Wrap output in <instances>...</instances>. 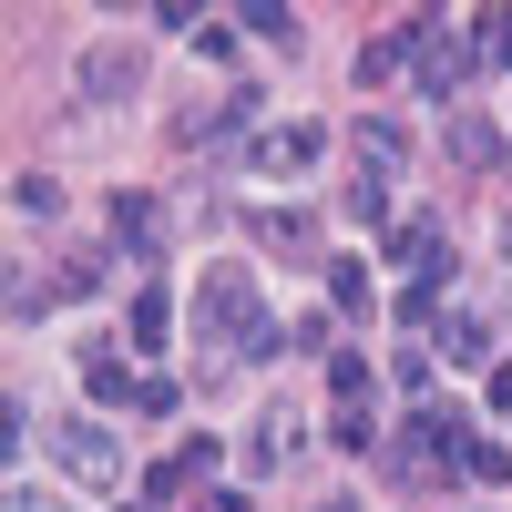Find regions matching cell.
<instances>
[{
	"mask_svg": "<svg viewBox=\"0 0 512 512\" xmlns=\"http://www.w3.org/2000/svg\"><path fill=\"white\" fill-rule=\"evenodd\" d=\"M492 52H482V21H410V72L431 82V103H451Z\"/></svg>",
	"mask_w": 512,
	"mask_h": 512,
	"instance_id": "obj_1",
	"label": "cell"
},
{
	"mask_svg": "<svg viewBox=\"0 0 512 512\" xmlns=\"http://www.w3.org/2000/svg\"><path fill=\"white\" fill-rule=\"evenodd\" d=\"M72 93L93 103V113L134 103V93H144V41H123V31H93V41H82V62H72Z\"/></svg>",
	"mask_w": 512,
	"mask_h": 512,
	"instance_id": "obj_2",
	"label": "cell"
},
{
	"mask_svg": "<svg viewBox=\"0 0 512 512\" xmlns=\"http://www.w3.org/2000/svg\"><path fill=\"white\" fill-rule=\"evenodd\" d=\"M52 451H62V472H72V482H103V492L123 482V441H113V420H103V410H62V420H52Z\"/></svg>",
	"mask_w": 512,
	"mask_h": 512,
	"instance_id": "obj_3",
	"label": "cell"
},
{
	"mask_svg": "<svg viewBox=\"0 0 512 512\" xmlns=\"http://www.w3.org/2000/svg\"><path fill=\"white\" fill-rule=\"evenodd\" d=\"M103 246H113V256H134V267H154V256L175 246L164 195H113V205H103Z\"/></svg>",
	"mask_w": 512,
	"mask_h": 512,
	"instance_id": "obj_4",
	"label": "cell"
},
{
	"mask_svg": "<svg viewBox=\"0 0 512 512\" xmlns=\"http://www.w3.org/2000/svg\"><path fill=\"white\" fill-rule=\"evenodd\" d=\"M318 154H328V134H318V123H267V134L246 144V164H256L267 185H297V175H308Z\"/></svg>",
	"mask_w": 512,
	"mask_h": 512,
	"instance_id": "obj_5",
	"label": "cell"
},
{
	"mask_svg": "<svg viewBox=\"0 0 512 512\" xmlns=\"http://www.w3.org/2000/svg\"><path fill=\"white\" fill-rule=\"evenodd\" d=\"M82 400H93V410H144L134 359H123V349H82Z\"/></svg>",
	"mask_w": 512,
	"mask_h": 512,
	"instance_id": "obj_6",
	"label": "cell"
},
{
	"mask_svg": "<svg viewBox=\"0 0 512 512\" xmlns=\"http://www.w3.org/2000/svg\"><path fill=\"white\" fill-rule=\"evenodd\" d=\"M297 441H308V420H297L287 400H267V410H256V431H246V472H277Z\"/></svg>",
	"mask_w": 512,
	"mask_h": 512,
	"instance_id": "obj_7",
	"label": "cell"
},
{
	"mask_svg": "<svg viewBox=\"0 0 512 512\" xmlns=\"http://www.w3.org/2000/svg\"><path fill=\"white\" fill-rule=\"evenodd\" d=\"M123 338H134V359H154L164 338H175V297H164V287H134V308H123Z\"/></svg>",
	"mask_w": 512,
	"mask_h": 512,
	"instance_id": "obj_8",
	"label": "cell"
},
{
	"mask_svg": "<svg viewBox=\"0 0 512 512\" xmlns=\"http://www.w3.org/2000/svg\"><path fill=\"white\" fill-rule=\"evenodd\" d=\"M338 216H349V226H369V236H390V175H379V164H359V175H349V195H338Z\"/></svg>",
	"mask_w": 512,
	"mask_h": 512,
	"instance_id": "obj_9",
	"label": "cell"
},
{
	"mask_svg": "<svg viewBox=\"0 0 512 512\" xmlns=\"http://www.w3.org/2000/svg\"><path fill=\"white\" fill-rule=\"evenodd\" d=\"M256 236H267L277 256H318V216L308 205H256Z\"/></svg>",
	"mask_w": 512,
	"mask_h": 512,
	"instance_id": "obj_10",
	"label": "cell"
},
{
	"mask_svg": "<svg viewBox=\"0 0 512 512\" xmlns=\"http://www.w3.org/2000/svg\"><path fill=\"white\" fill-rule=\"evenodd\" d=\"M349 72H359V93L400 82V72H410V31H379V41H359V62H349Z\"/></svg>",
	"mask_w": 512,
	"mask_h": 512,
	"instance_id": "obj_11",
	"label": "cell"
},
{
	"mask_svg": "<svg viewBox=\"0 0 512 512\" xmlns=\"http://www.w3.org/2000/svg\"><path fill=\"white\" fill-rule=\"evenodd\" d=\"M431 338H441V359H451V369H482V349H492V328H482L472 308H451V318H441Z\"/></svg>",
	"mask_w": 512,
	"mask_h": 512,
	"instance_id": "obj_12",
	"label": "cell"
},
{
	"mask_svg": "<svg viewBox=\"0 0 512 512\" xmlns=\"http://www.w3.org/2000/svg\"><path fill=\"white\" fill-rule=\"evenodd\" d=\"M451 154H461V164H482V175H492V164H502L512 144L492 134V113H451Z\"/></svg>",
	"mask_w": 512,
	"mask_h": 512,
	"instance_id": "obj_13",
	"label": "cell"
},
{
	"mask_svg": "<svg viewBox=\"0 0 512 512\" xmlns=\"http://www.w3.org/2000/svg\"><path fill=\"white\" fill-rule=\"evenodd\" d=\"M11 216L21 226H62V185L52 175H11Z\"/></svg>",
	"mask_w": 512,
	"mask_h": 512,
	"instance_id": "obj_14",
	"label": "cell"
},
{
	"mask_svg": "<svg viewBox=\"0 0 512 512\" xmlns=\"http://www.w3.org/2000/svg\"><path fill=\"white\" fill-rule=\"evenodd\" d=\"M328 308H338V318H369V267H359V256H338V267H328Z\"/></svg>",
	"mask_w": 512,
	"mask_h": 512,
	"instance_id": "obj_15",
	"label": "cell"
},
{
	"mask_svg": "<svg viewBox=\"0 0 512 512\" xmlns=\"http://www.w3.org/2000/svg\"><path fill=\"white\" fill-rule=\"evenodd\" d=\"M236 31H256V41H277V52H297V11H287V0H256V11H236Z\"/></svg>",
	"mask_w": 512,
	"mask_h": 512,
	"instance_id": "obj_16",
	"label": "cell"
},
{
	"mask_svg": "<svg viewBox=\"0 0 512 512\" xmlns=\"http://www.w3.org/2000/svg\"><path fill=\"white\" fill-rule=\"evenodd\" d=\"M400 154H410V144H400V123H379V113H369V123H359V164H379V175H390Z\"/></svg>",
	"mask_w": 512,
	"mask_h": 512,
	"instance_id": "obj_17",
	"label": "cell"
},
{
	"mask_svg": "<svg viewBox=\"0 0 512 512\" xmlns=\"http://www.w3.org/2000/svg\"><path fill=\"white\" fill-rule=\"evenodd\" d=\"M52 297H103V256H62V267H52Z\"/></svg>",
	"mask_w": 512,
	"mask_h": 512,
	"instance_id": "obj_18",
	"label": "cell"
},
{
	"mask_svg": "<svg viewBox=\"0 0 512 512\" xmlns=\"http://www.w3.org/2000/svg\"><path fill=\"white\" fill-rule=\"evenodd\" d=\"M328 390L359 410V390H369V359H359V349H338V359H328Z\"/></svg>",
	"mask_w": 512,
	"mask_h": 512,
	"instance_id": "obj_19",
	"label": "cell"
},
{
	"mask_svg": "<svg viewBox=\"0 0 512 512\" xmlns=\"http://www.w3.org/2000/svg\"><path fill=\"white\" fill-rule=\"evenodd\" d=\"M41 308H52V287H41V277H31V267H11V318H21V328H31V318H41Z\"/></svg>",
	"mask_w": 512,
	"mask_h": 512,
	"instance_id": "obj_20",
	"label": "cell"
},
{
	"mask_svg": "<svg viewBox=\"0 0 512 512\" xmlns=\"http://www.w3.org/2000/svg\"><path fill=\"white\" fill-rule=\"evenodd\" d=\"M461 472H472V482H512V451H502V441H472V461H461Z\"/></svg>",
	"mask_w": 512,
	"mask_h": 512,
	"instance_id": "obj_21",
	"label": "cell"
},
{
	"mask_svg": "<svg viewBox=\"0 0 512 512\" xmlns=\"http://www.w3.org/2000/svg\"><path fill=\"white\" fill-rule=\"evenodd\" d=\"M482 52H492V62H512V11H482Z\"/></svg>",
	"mask_w": 512,
	"mask_h": 512,
	"instance_id": "obj_22",
	"label": "cell"
},
{
	"mask_svg": "<svg viewBox=\"0 0 512 512\" xmlns=\"http://www.w3.org/2000/svg\"><path fill=\"white\" fill-rule=\"evenodd\" d=\"M11 512H72L62 492H41V482H11Z\"/></svg>",
	"mask_w": 512,
	"mask_h": 512,
	"instance_id": "obj_23",
	"label": "cell"
},
{
	"mask_svg": "<svg viewBox=\"0 0 512 512\" xmlns=\"http://www.w3.org/2000/svg\"><path fill=\"white\" fill-rule=\"evenodd\" d=\"M195 512H246V492H195Z\"/></svg>",
	"mask_w": 512,
	"mask_h": 512,
	"instance_id": "obj_24",
	"label": "cell"
},
{
	"mask_svg": "<svg viewBox=\"0 0 512 512\" xmlns=\"http://www.w3.org/2000/svg\"><path fill=\"white\" fill-rule=\"evenodd\" d=\"M502 256H512V216H502Z\"/></svg>",
	"mask_w": 512,
	"mask_h": 512,
	"instance_id": "obj_25",
	"label": "cell"
}]
</instances>
